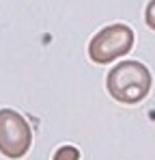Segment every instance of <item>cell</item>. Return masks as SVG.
Returning <instances> with one entry per match:
<instances>
[{"label": "cell", "mask_w": 155, "mask_h": 160, "mask_svg": "<svg viewBox=\"0 0 155 160\" xmlns=\"http://www.w3.org/2000/svg\"><path fill=\"white\" fill-rule=\"evenodd\" d=\"M32 145L30 126L17 110H0V154L7 158H22Z\"/></svg>", "instance_id": "3"}, {"label": "cell", "mask_w": 155, "mask_h": 160, "mask_svg": "<svg viewBox=\"0 0 155 160\" xmlns=\"http://www.w3.org/2000/svg\"><path fill=\"white\" fill-rule=\"evenodd\" d=\"M134 46V30L127 24H110L101 28L88 43V56L99 63H112L114 58H121Z\"/></svg>", "instance_id": "2"}, {"label": "cell", "mask_w": 155, "mask_h": 160, "mask_svg": "<svg viewBox=\"0 0 155 160\" xmlns=\"http://www.w3.org/2000/svg\"><path fill=\"white\" fill-rule=\"evenodd\" d=\"M144 20H147V26L155 30V0H151L147 4V13H144Z\"/></svg>", "instance_id": "5"}, {"label": "cell", "mask_w": 155, "mask_h": 160, "mask_svg": "<svg viewBox=\"0 0 155 160\" xmlns=\"http://www.w3.org/2000/svg\"><path fill=\"white\" fill-rule=\"evenodd\" d=\"M54 160H80V149L73 145H63L56 149Z\"/></svg>", "instance_id": "4"}, {"label": "cell", "mask_w": 155, "mask_h": 160, "mask_svg": "<svg viewBox=\"0 0 155 160\" xmlns=\"http://www.w3.org/2000/svg\"><path fill=\"white\" fill-rule=\"evenodd\" d=\"M151 72L138 61H121L110 69L106 80L108 93L123 104H138L140 100H144L151 91Z\"/></svg>", "instance_id": "1"}]
</instances>
